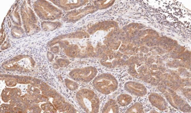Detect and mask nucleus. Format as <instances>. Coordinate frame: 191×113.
<instances>
[{"instance_id": "nucleus-1", "label": "nucleus", "mask_w": 191, "mask_h": 113, "mask_svg": "<svg viewBox=\"0 0 191 113\" xmlns=\"http://www.w3.org/2000/svg\"><path fill=\"white\" fill-rule=\"evenodd\" d=\"M77 98L82 109L88 113H97L99 112V100L92 90L84 88L79 91Z\"/></svg>"}, {"instance_id": "nucleus-2", "label": "nucleus", "mask_w": 191, "mask_h": 113, "mask_svg": "<svg viewBox=\"0 0 191 113\" xmlns=\"http://www.w3.org/2000/svg\"><path fill=\"white\" fill-rule=\"evenodd\" d=\"M93 84L98 91L106 95L116 91L118 85L115 77L109 73H103L97 76L94 79Z\"/></svg>"}, {"instance_id": "nucleus-3", "label": "nucleus", "mask_w": 191, "mask_h": 113, "mask_svg": "<svg viewBox=\"0 0 191 113\" xmlns=\"http://www.w3.org/2000/svg\"><path fill=\"white\" fill-rule=\"evenodd\" d=\"M97 74V71L95 69L88 68L73 71L70 75L72 79L76 81L88 82L94 79Z\"/></svg>"}, {"instance_id": "nucleus-4", "label": "nucleus", "mask_w": 191, "mask_h": 113, "mask_svg": "<svg viewBox=\"0 0 191 113\" xmlns=\"http://www.w3.org/2000/svg\"><path fill=\"white\" fill-rule=\"evenodd\" d=\"M125 88L126 90L138 95H142L145 90L142 85L133 82H130L126 84Z\"/></svg>"}, {"instance_id": "nucleus-5", "label": "nucleus", "mask_w": 191, "mask_h": 113, "mask_svg": "<svg viewBox=\"0 0 191 113\" xmlns=\"http://www.w3.org/2000/svg\"><path fill=\"white\" fill-rule=\"evenodd\" d=\"M119 108L115 101L113 99H109L105 104L102 113H119Z\"/></svg>"}, {"instance_id": "nucleus-6", "label": "nucleus", "mask_w": 191, "mask_h": 113, "mask_svg": "<svg viewBox=\"0 0 191 113\" xmlns=\"http://www.w3.org/2000/svg\"><path fill=\"white\" fill-rule=\"evenodd\" d=\"M117 101L119 105L122 106L128 105L132 101L131 97L126 94H121L117 97Z\"/></svg>"}, {"instance_id": "nucleus-7", "label": "nucleus", "mask_w": 191, "mask_h": 113, "mask_svg": "<svg viewBox=\"0 0 191 113\" xmlns=\"http://www.w3.org/2000/svg\"><path fill=\"white\" fill-rule=\"evenodd\" d=\"M142 111V106L139 103H137L133 105L129 108L126 112L128 113H139Z\"/></svg>"}]
</instances>
